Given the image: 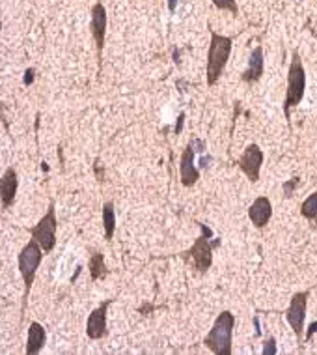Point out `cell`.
I'll return each instance as SVG.
<instances>
[{
  "label": "cell",
  "mask_w": 317,
  "mask_h": 355,
  "mask_svg": "<svg viewBox=\"0 0 317 355\" xmlns=\"http://www.w3.org/2000/svg\"><path fill=\"white\" fill-rule=\"evenodd\" d=\"M270 217H273V204L267 196H258L252 202V206L248 207V219L256 228H265L269 224Z\"/></svg>",
  "instance_id": "7c38bea8"
},
{
  "label": "cell",
  "mask_w": 317,
  "mask_h": 355,
  "mask_svg": "<svg viewBox=\"0 0 317 355\" xmlns=\"http://www.w3.org/2000/svg\"><path fill=\"white\" fill-rule=\"evenodd\" d=\"M263 152L258 144H248L244 148L243 155L237 159L239 170L248 178L252 183L259 181V172H261V164H263Z\"/></svg>",
  "instance_id": "9c48e42d"
},
{
  "label": "cell",
  "mask_w": 317,
  "mask_h": 355,
  "mask_svg": "<svg viewBox=\"0 0 317 355\" xmlns=\"http://www.w3.org/2000/svg\"><path fill=\"white\" fill-rule=\"evenodd\" d=\"M315 331H317V322L313 323V325H310V331H308V339H310V337H312Z\"/></svg>",
  "instance_id": "d4e9b609"
},
{
  "label": "cell",
  "mask_w": 317,
  "mask_h": 355,
  "mask_svg": "<svg viewBox=\"0 0 317 355\" xmlns=\"http://www.w3.org/2000/svg\"><path fill=\"white\" fill-rule=\"evenodd\" d=\"M276 351H278V350H276V340H275V337H270V339L265 340L263 351H261V353H263V355H275Z\"/></svg>",
  "instance_id": "ffe728a7"
},
{
  "label": "cell",
  "mask_w": 317,
  "mask_h": 355,
  "mask_svg": "<svg viewBox=\"0 0 317 355\" xmlns=\"http://www.w3.org/2000/svg\"><path fill=\"white\" fill-rule=\"evenodd\" d=\"M153 308H155V307H151V305H146V307L138 308V312H142V314H144V312H148V314H149L151 310H153Z\"/></svg>",
  "instance_id": "cb8c5ba5"
},
{
  "label": "cell",
  "mask_w": 317,
  "mask_h": 355,
  "mask_svg": "<svg viewBox=\"0 0 317 355\" xmlns=\"http://www.w3.org/2000/svg\"><path fill=\"white\" fill-rule=\"evenodd\" d=\"M263 71H265V60H263V49L261 47H256L252 51V54H250V58H248V68L244 69L243 75H241V79L244 80V82H248V85H252V82H258L261 77H263Z\"/></svg>",
  "instance_id": "5bb4252c"
},
{
  "label": "cell",
  "mask_w": 317,
  "mask_h": 355,
  "mask_svg": "<svg viewBox=\"0 0 317 355\" xmlns=\"http://www.w3.org/2000/svg\"><path fill=\"white\" fill-rule=\"evenodd\" d=\"M183 118H185V114H179V122L175 123V133H179L181 128H183Z\"/></svg>",
  "instance_id": "603a6c76"
},
{
  "label": "cell",
  "mask_w": 317,
  "mask_h": 355,
  "mask_svg": "<svg viewBox=\"0 0 317 355\" xmlns=\"http://www.w3.org/2000/svg\"><path fill=\"white\" fill-rule=\"evenodd\" d=\"M175 2H177V0H170V11L175 10Z\"/></svg>",
  "instance_id": "484cf974"
},
{
  "label": "cell",
  "mask_w": 317,
  "mask_h": 355,
  "mask_svg": "<svg viewBox=\"0 0 317 355\" xmlns=\"http://www.w3.org/2000/svg\"><path fill=\"white\" fill-rule=\"evenodd\" d=\"M235 314L230 310H224L215 318L211 331L207 333L203 339V344L207 350H211L215 355H232V339H233V329H235Z\"/></svg>",
  "instance_id": "3957f363"
},
{
  "label": "cell",
  "mask_w": 317,
  "mask_h": 355,
  "mask_svg": "<svg viewBox=\"0 0 317 355\" xmlns=\"http://www.w3.org/2000/svg\"><path fill=\"white\" fill-rule=\"evenodd\" d=\"M179 176H181V183L185 187H192L196 181L200 180V170L196 169L194 164V148H192V144H189L183 150V154H181Z\"/></svg>",
  "instance_id": "8fae6325"
},
{
  "label": "cell",
  "mask_w": 317,
  "mask_h": 355,
  "mask_svg": "<svg viewBox=\"0 0 317 355\" xmlns=\"http://www.w3.org/2000/svg\"><path fill=\"white\" fill-rule=\"evenodd\" d=\"M103 228H105V239L110 241L116 232V212H114V202L108 200L103 204Z\"/></svg>",
  "instance_id": "e0dca14e"
},
{
  "label": "cell",
  "mask_w": 317,
  "mask_h": 355,
  "mask_svg": "<svg viewBox=\"0 0 317 355\" xmlns=\"http://www.w3.org/2000/svg\"><path fill=\"white\" fill-rule=\"evenodd\" d=\"M213 4H215V8H218V10H226V11H230V13H233V15H237L239 13V8H237V2H235V0H213Z\"/></svg>",
  "instance_id": "d6986e66"
},
{
  "label": "cell",
  "mask_w": 317,
  "mask_h": 355,
  "mask_svg": "<svg viewBox=\"0 0 317 355\" xmlns=\"http://www.w3.org/2000/svg\"><path fill=\"white\" fill-rule=\"evenodd\" d=\"M34 73H36L34 68H28L27 71H25V80H22V82H25L27 86H30L32 82H34Z\"/></svg>",
  "instance_id": "7402d4cb"
},
{
  "label": "cell",
  "mask_w": 317,
  "mask_h": 355,
  "mask_svg": "<svg viewBox=\"0 0 317 355\" xmlns=\"http://www.w3.org/2000/svg\"><path fill=\"white\" fill-rule=\"evenodd\" d=\"M301 215L308 221L317 224V191L312 193L306 200L301 204Z\"/></svg>",
  "instance_id": "ac0fdd59"
},
{
  "label": "cell",
  "mask_w": 317,
  "mask_h": 355,
  "mask_svg": "<svg viewBox=\"0 0 317 355\" xmlns=\"http://www.w3.org/2000/svg\"><path fill=\"white\" fill-rule=\"evenodd\" d=\"M114 299H106L105 303H101L99 307L94 308L92 314L88 316L86 322V335L92 340H101L108 335V325H106V316H108V307H110Z\"/></svg>",
  "instance_id": "30bf717a"
},
{
  "label": "cell",
  "mask_w": 317,
  "mask_h": 355,
  "mask_svg": "<svg viewBox=\"0 0 317 355\" xmlns=\"http://www.w3.org/2000/svg\"><path fill=\"white\" fill-rule=\"evenodd\" d=\"M17 189H19V176L13 166H8L2 174V181H0V195H2V207L8 210L13 206L17 196Z\"/></svg>",
  "instance_id": "4fadbf2b"
},
{
  "label": "cell",
  "mask_w": 317,
  "mask_h": 355,
  "mask_svg": "<svg viewBox=\"0 0 317 355\" xmlns=\"http://www.w3.org/2000/svg\"><path fill=\"white\" fill-rule=\"evenodd\" d=\"M301 181H299V178H293V180H289V181H285L284 185H282V189H284V195L289 198L291 195H293V189H295L297 185H299Z\"/></svg>",
  "instance_id": "44dd1931"
},
{
  "label": "cell",
  "mask_w": 317,
  "mask_h": 355,
  "mask_svg": "<svg viewBox=\"0 0 317 355\" xmlns=\"http://www.w3.org/2000/svg\"><path fill=\"white\" fill-rule=\"evenodd\" d=\"M56 230H58V219H56V210H54V202L51 200L47 213L39 219V223L36 226L28 228L32 239H36L37 243L41 245V249L45 253H51L56 245Z\"/></svg>",
  "instance_id": "8992f818"
},
{
  "label": "cell",
  "mask_w": 317,
  "mask_h": 355,
  "mask_svg": "<svg viewBox=\"0 0 317 355\" xmlns=\"http://www.w3.org/2000/svg\"><path fill=\"white\" fill-rule=\"evenodd\" d=\"M88 269H90L92 281H99V279H105V277L108 275V269H106V264H105V256L101 255L99 250H90Z\"/></svg>",
  "instance_id": "2e32d148"
},
{
  "label": "cell",
  "mask_w": 317,
  "mask_h": 355,
  "mask_svg": "<svg viewBox=\"0 0 317 355\" xmlns=\"http://www.w3.org/2000/svg\"><path fill=\"white\" fill-rule=\"evenodd\" d=\"M47 344V331L39 322H32L28 327V339H27V355H37Z\"/></svg>",
  "instance_id": "9a60e30c"
},
{
  "label": "cell",
  "mask_w": 317,
  "mask_h": 355,
  "mask_svg": "<svg viewBox=\"0 0 317 355\" xmlns=\"http://www.w3.org/2000/svg\"><path fill=\"white\" fill-rule=\"evenodd\" d=\"M232 37L220 36L211 30V43L207 51V86H215L217 80L220 79L222 71L228 64V58L232 54Z\"/></svg>",
  "instance_id": "5b68a950"
},
{
  "label": "cell",
  "mask_w": 317,
  "mask_h": 355,
  "mask_svg": "<svg viewBox=\"0 0 317 355\" xmlns=\"http://www.w3.org/2000/svg\"><path fill=\"white\" fill-rule=\"evenodd\" d=\"M304 92H306V71H304V66H302L301 54L293 51L289 71H287V92H285V99L284 105H282L287 122L291 118V109L301 103L302 97H304Z\"/></svg>",
  "instance_id": "277c9868"
},
{
  "label": "cell",
  "mask_w": 317,
  "mask_h": 355,
  "mask_svg": "<svg viewBox=\"0 0 317 355\" xmlns=\"http://www.w3.org/2000/svg\"><path fill=\"white\" fill-rule=\"evenodd\" d=\"M92 21H90V32L95 41V49H97V62H99V71L101 64H103V47H105V34H106V8L103 6V2L92 6Z\"/></svg>",
  "instance_id": "ba28073f"
},
{
  "label": "cell",
  "mask_w": 317,
  "mask_h": 355,
  "mask_svg": "<svg viewBox=\"0 0 317 355\" xmlns=\"http://www.w3.org/2000/svg\"><path fill=\"white\" fill-rule=\"evenodd\" d=\"M200 224V238L196 239L192 247L185 253H181V258L185 260V264H190L194 269H198L200 273L209 271V267L213 265V250L220 245V239H213L211 228L203 223Z\"/></svg>",
  "instance_id": "6da1fadb"
},
{
  "label": "cell",
  "mask_w": 317,
  "mask_h": 355,
  "mask_svg": "<svg viewBox=\"0 0 317 355\" xmlns=\"http://www.w3.org/2000/svg\"><path fill=\"white\" fill-rule=\"evenodd\" d=\"M308 297H310V290L297 291L295 296L291 297L289 307L285 310V320L291 325L293 333L297 335V340L301 342L302 333H304V320H306V307H308Z\"/></svg>",
  "instance_id": "52a82bcc"
},
{
  "label": "cell",
  "mask_w": 317,
  "mask_h": 355,
  "mask_svg": "<svg viewBox=\"0 0 317 355\" xmlns=\"http://www.w3.org/2000/svg\"><path fill=\"white\" fill-rule=\"evenodd\" d=\"M43 253L45 250L41 249V245L37 243L36 239H30L25 247L19 253V273L22 277V282H25V294H22V318H25V312H27V305H28V296H30L32 284L36 281V273L41 265L43 260Z\"/></svg>",
  "instance_id": "7a4b0ae2"
}]
</instances>
